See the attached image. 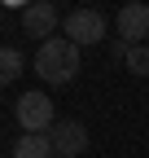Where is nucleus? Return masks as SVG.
Instances as JSON below:
<instances>
[{
    "label": "nucleus",
    "instance_id": "f257e3e1",
    "mask_svg": "<svg viewBox=\"0 0 149 158\" xmlns=\"http://www.w3.org/2000/svg\"><path fill=\"white\" fill-rule=\"evenodd\" d=\"M79 62H83V53H79V44H74V40H44L40 44V53H35V75L44 79V84H70L74 75H79Z\"/></svg>",
    "mask_w": 149,
    "mask_h": 158
},
{
    "label": "nucleus",
    "instance_id": "f03ea898",
    "mask_svg": "<svg viewBox=\"0 0 149 158\" xmlns=\"http://www.w3.org/2000/svg\"><path fill=\"white\" fill-rule=\"evenodd\" d=\"M62 31H66V40H74V44L83 48V44H101L110 22H105L101 9H74V13L62 18Z\"/></svg>",
    "mask_w": 149,
    "mask_h": 158
},
{
    "label": "nucleus",
    "instance_id": "7ed1b4c3",
    "mask_svg": "<svg viewBox=\"0 0 149 158\" xmlns=\"http://www.w3.org/2000/svg\"><path fill=\"white\" fill-rule=\"evenodd\" d=\"M13 114H18V123H22V132H48L53 123H57V114H53V101H48V92H40V88L18 97Z\"/></svg>",
    "mask_w": 149,
    "mask_h": 158
},
{
    "label": "nucleus",
    "instance_id": "20e7f679",
    "mask_svg": "<svg viewBox=\"0 0 149 158\" xmlns=\"http://www.w3.org/2000/svg\"><path fill=\"white\" fill-rule=\"evenodd\" d=\"M53 136V149H57V158H79L88 149V127L74 123V118H57V123L48 127Z\"/></svg>",
    "mask_w": 149,
    "mask_h": 158
},
{
    "label": "nucleus",
    "instance_id": "39448f33",
    "mask_svg": "<svg viewBox=\"0 0 149 158\" xmlns=\"http://www.w3.org/2000/svg\"><path fill=\"white\" fill-rule=\"evenodd\" d=\"M114 27H119L123 44H145V40H149V5H140V0L123 5L119 18H114Z\"/></svg>",
    "mask_w": 149,
    "mask_h": 158
},
{
    "label": "nucleus",
    "instance_id": "423d86ee",
    "mask_svg": "<svg viewBox=\"0 0 149 158\" xmlns=\"http://www.w3.org/2000/svg\"><path fill=\"white\" fill-rule=\"evenodd\" d=\"M22 35H31V40H53L57 35V9L48 5V0H35V5H26L22 9Z\"/></svg>",
    "mask_w": 149,
    "mask_h": 158
},
{
    "label": "nucleus",
    "instance_id": "0eeeda50",
    "mask_svg": "<svg viewBox=\"0 0 149 158\" xmlns=\"http://www.w3.org/2000/svg\"><path fill=\"white\" fill-rule=\"evenodd\" d=\"M13 158H57L53 136H48V132H22L18 145H13Z\"/></svg>",
    "mask_w": 149,
    "mask_h": 158
},
{
    "label": "nucleus",
    "instance_id": "6e6552de",
    "mask_svg": "<svg viewBox=\"0 0 149 158\" xmlns=\"http://www.w3.org/2000/svg\"><path fill=\"white\" fill-rule=\"evenodd\" d=\"M114 53L127 62V70H132V75H149V44H123V40H119Z\"/></svg>",
    "mask_w": 149,
    "mask_h": 158
},
{
    "label": "nucleus",
    "instance_id": "1a4fd4ad",
    "mask_svg": "<svg viewBox=\"0 0 149 158\" xmlns=\"http://www.w3.org/2000/svg\"><path fill=\"white\" fill-rule=\"evenodd\" d=\"M18 79H22V53L9 48V44H0V88L18 84Z\"/></svg>",
    "mask_w": 149,
    "mask_h": 158
},
{
    "label": "nucleus",
    "instance_id": "9d476101",
    "mask_svg": "<svg viewBox=\"0 0 149 158\" xmlns=\"http://www.w3.org/2000/svg\"><path fill=\"white\" fill-rule=\"evenodd\" d=\"M5 5H13V9H26V5H35V0H5Z\"/></svg>",
    "mask_w": 149,
    "mask_h": 158
},
{
    "label": "nucleus",
    "instance_id": "9b49d317",
    "mask_svg": "<svg viewBox=\"0 0 149 158\" xmlns=\"http://www.w3.org/2000/svg\"><path fill=\"white\" fill-rule=\"evenodd\" d=\"M0 13H5V0H0Z\"/></svg>",
    "mask_w": 149,
    "mask_h": 158
}]
</instances>
